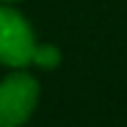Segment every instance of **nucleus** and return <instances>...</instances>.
I'll return each mask as SVG.
<instances>
[{
  "label": "nucleus",
  "mask_w": 127,
  "mask_h": 127,
  "mask_svg": "<svg viewBox=\"0 0 127 127\" xmlns=\"http://www.w3.org/2000/svg\"><path fill=\"white\" fill-rule=\"evenodd\" d=\"M37 42L27 20L12 7H0V64L25 68L34 61Z\"/></svg>",
  "instance_id": "obj_1"
},
{
  "label": "nucleus",
  "mask_w": 127,
  "mask_h": 127,
  "mask_svg": "<svg viewBox=\"0 0 127 127\" xmlns=\"http://www.w3.org/2000/svg\"><path fill=\"white\" fill-rule=\"evenodd\" d=\"M37 81L30 73H12L0 83V127H20L37 105Z\"/></svg>",
  "instance_id": "obj_2"
},
{
  "label": "nucleus",
  "mask_w": 127,
  "mask_h": 127,
  "mask_svg": "<svg viewBox=\"0 0 127 127\" xmlns=\"http://www.w3.org/2000/svg\"><path fill=\"white\" fill-rule=\"evenodd\" d=\"M61 61V51L56 47H51V44H37V51H34V61L37 66H42V68H54V66H59Z\"/></svg>",
  "instance_id": "obj_3"
},
{
  "label": "nucleus",
  "mask_w": 127,
  "mask_h": 127,
  "mask_svg": "<svg viewBox=\"0 0 127 127\" xmlns=\"http://www.w3.org/2000/svg\"><path fill=\"white\" fill-rule=\"evenodd\" d=\"M2 2H15V0H2Z\"/></svg>",
  "instance_id": "obj_4"
}]
</instances>
